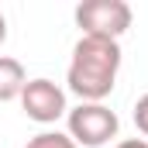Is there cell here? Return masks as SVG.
Listing matches in <instances>:
<instances>
[{
  "instance_id": "cell-1",
  "label": "cell",
  "mask_w": 148,
  "mask_h": 148,
  "mask_svg": "<svg viewBox=\"0 0 148 148\" xmlns=\"http://www.w3.org/2000/svg\"><path fill=\"white\" fill-rule=\"evenodd\" d=\"M121 45L110 38H90L83 35L73 48V62L66 83L83 103H100L103 97H110L114 83H117V69H121Z\"/></svg>"
},
{
  "instance_id": "cell-2",
  "label": "cell",
  "mask_w": 148,
  "mask_h": 148,
  "mask_svg": "<svg viewBox=\"0 0 148 148\" xmlns=\"http://www.w3.org/2000/svg\"><path fill=\"white\" fill-rule=\"evenodd\" d=\"M66 124L76 148H103L110 138H117V127H121L117 114L103 103H79L76 110L66 114Z\"/></svg>"
},
{
  "instance_id": "cell-3",
  "label": "cell",
  "mask_w": 148,
  "mask_h": 148,
  "mask_svg": "<svg viewBox=\"0 0 148 148\" xmlns=\"http://www.w3.org/2000/svg\"><path fill=\"white\" fill-rule=\"evenodd\" d=\"M76 24L90 38H117L131 28V7L124 0H83L76 7Z\"/></svg>"
},
{
  "instance_id": "cell-4",
  "label": "cell",
  "mask_w": 148,
  "mask_h": 148,
  "mask_svg": "<svg viewBox=\"0 0 148 148\" xmlns=\"http://www.w3.org/2000/svg\"><path fill=\"white\" fill-rule=\"evenodd\" d=\"M21 107L38 124H55L62 114H69V107H66V90L55 86L52 79H28L24 90H21Z\"/></svg>"
},
{
  "instance_id": "cell-5",
  "label": "cell",
  "mask_w": 148,
  "mask_h": 148,
  "mask_svg": "<svg viewBox=\"0 0 148 148\" xmlns=\"http://www.w3.org/2000/svg\"><path fill=\"white\" fill-rule=\"evenodd\" d=\"M24 83H28L24 66H21L17 59H10V55H0V103H7V100L21 97Z\"/></svg>"
},
{
  "instance_id": "cell-6",
  "label": "cell",
  "mask_w": 148,
  "mask_h": 148,
  "mask_svg": "<svg viewBox=\"0 0 148 148\" xmlns=\"http://www.w3.org/2000/svg\"><path fill=\"white\" fill-rule=\"evenodd\" d=\"M24 148H76V141L69 134H62V131H41V134H35Z\"/></svg>"
},
{
  "instance_id": "cell-7",
  "label": "cell",
  "mask_w": 148,
  "mask_h": 148,
  "mask_svg": "<svg viewBox=\"0 0 148 148\" xmlns=\"http://www.w3.org/2000/svg\"><path fill=\"white\" fill-rule=\"evenodd\" d=\"M134 124H138V131L148 138V93L134 103Z\"/></svg>"
},
{
  "instance_id": "cell-8",
  "label": "cell",
  "mask_w": 148,
  "mask_h": 148,
  "mask_svg": "<svg viewBox=\"0 0 148 148\" xmlns=\"http://www.w3.org/2000/svg\"><path fill=\"white\" fill-rule=\"evenodd\" d=\"M117 148H148V141H141V138H127V141H121Z\"/></svg>"
},
{
  "instance_id": "cell-9",
  "label": "cell",
  "mask_w": 148,
  "mask_h": 148,
  "mask_svg": "<svg viewBox=\"0 0 148 148\" xmlns=\"http://www.w3.org/2000/svg\"><path fill=\"white\" fill-rule=\"evenodd\" d=\"M3 41H7V17L0 14V45H3Z\"/></svg>"
}]
</instances>
